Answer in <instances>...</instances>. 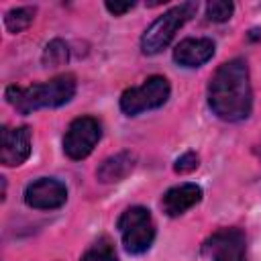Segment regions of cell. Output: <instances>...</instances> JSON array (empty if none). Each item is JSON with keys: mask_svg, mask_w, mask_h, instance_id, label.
I'll return each instance as SVG.
<instances>
[{"mask_svg": "<svg viewBox=\"0 0 261 261\" xmlns=\"http://www.w3.org/2000/svg\"><path fill=\"white\" fill-rule=\"evenodd\" d=\"M67 59H69V47L61 39L49 41L43 49V55H41V63L45 67H59L63 63H67Z\"/></svg>", "mask_w": 261, "mask_h": 261, "instance_id": "14", "label": "cell"}, {"mask_svg": "<svg viewBox=\"0 0 261 261\" xmlns=\"http://www.w3.org/2000/svg\"><path fill=\"white\" fill-rule=\"evenodd\" d=\"M202 196H204V192L198 184H192V181L177 184L163 194L161 208L167 216L175 218V216H181L184 212H188L190 208H194L196 204H200Z\"/></svg>", "mask_w": 261, "mask_h": 261, "instance_id": "11", "label": "cell"}, {"mask_svg": "<svg viewBox=\"0 0 261 261\" xmlns=\"http://www.w3.org/2000/svg\"><path fill=\"white\" fill-rule=\"evenodd\" d=\"M75 96V77L61 73L49 82L33 86H8L4 92L6 102L20 114H31L39 108H59Z\"/></svg>", "mask_w": 261, "mask_h": 261, "instance_id": "2", "label": "cell"}, {"mask_svg": "<svg viewBox=\"0 0 261 261\" xmlns=\"http://www.w3.org/2000/svg\"><path fill=\"white\" fill-rule=\"evenodd\" d=\"M116 228L120 232V239H122L126 253H130V255L147 253L151 249V245L155 241V232H157L153 216H151L149 208H145V206L126 208L118 216Z\"/></svg>", "mask_w": 261, "mask_h": 261, "instance_id": "4", "label": "cell"}, {"mask_svg": "<svg viewBox=\"0 0 261 261\" xmlns=\"http://www.w3.org/2000/svg\"><path fill=\"white\" fill-rule=\"evenodd\" d=\"M31 155L29 126H2L0 133V163L4 167H18Z\"/></svg>", "mask_w": 261, "mask_h": 261, "instance_id": "9", "label": "cell"}, {"mask_svg": "<svg viewBox=\"0 0 261 261\" xmlns=\"http://www.w3.org/2000/svg\"><path fill=\"white\" fill-rule=\"evenodd\" d=\"M171 94V86L163 75H149L141 86L126 88L120 96V110L126 116H137L147 110L161 108Z\"/></svg>", "mask_w": 261, "mask_h": 261, "instance_id": "5", "label": "cell"}, {"mask_svg": "<svg viewBox=\"0 0 261 261\" xmlns=\"http://www.w3.org/2000/svg\"><path fill=\"white\" fill-rule=\"evenodd\" d=\"M214 41L208 37H190L175 45L173 61L181 67H200L214 57Z\"/></svg>", "mask_w": 261, "mask_h": 261, "instance_id": "10", "label": "cell"}, {"mask_svg": "<svg viewBox=\"0 0 261 261\" xmlns=\"http://www.w3.org/2000/svg\"><path fill=\"white\" fill-rule=\"evenodd\" d=\"M80 261H118V257H116L114 247H112L106 239H102V241H98L96 245H92V247L80 257Z\"/></svg>", "mask_w": 261, "mask_h": 261, "instance_id": "15", "label": "cell"}, {"mask_svg": "<svg viewBox=\"0 0 261 261\" xmlns=\"http://www.w3.org/2000/svg\"><path fill=\"white\" fill-rule=\"evenodd\" d=\"M208 106L212 114L226 122L245 120L253 110V90L249 65L234 57L224 61L208 82Z\"/></svg>", "mask_w": 261, "mask_h": 261, "instance_id": "1", "label": "cell"}, {"mask_svg": "<svg viewBox=\"0 0 261 261\" xmlns=\"http://www.w3.org/2000/svg\"><path fill=\"white\" fill-rule=\"evenodd\" d=\"M102 139V124L94 116H77L69 122L63 135V153L73 159H86Z\"/></svg>", "mask_w": 261, "mask_h": 261, "instance_id": "6", "label": "cell"}, {"mask_svg": "<svg viewBox=\"0 0 261 261\" xmlns=\"http://www.w3.org/2000/svg\"><path fill=\"white\" fill-rule=\"evenodd\" d=\"M202 255L212 261H247V239L241 228H220L212 232L204 245Z\"/></svg>", "mask_w": 261, "mask_h": 261, "instance_id": "7", "label": "cell"}, {"mask_svg": "<svg viewBox=\"0 0 261 261\" xmlns=\"http://www.w3.org/2000/svg\"><path fill=\"white\" fill-rule=\"evenodd\" d=\"M234 12V4L228 0H212L206 4V18L210 22H226Z\"/></svg>", "mask_w": 261, "mask_h": 261, "instance_id": "16", "label": "cell"}, {"mask_svg": "<svg viewBox=\"0 0 261 261\" xmlns=\"http://www.w3.org/2000/svg\"><path fill=\"white\" fill-rule=\"evenodd\" d=\"M198 12V2H181L167 12H163L159 18H155L149 29L141 37V51L145 55H157L161 53L175 37V33Z\"/></svg>", "mask_w": 261, "mask_h": 261, "instance_id": "3", "label": "cell"}, {"mask_svg": "<svg viewBox=\"0 0 261 261\" xmlns=\"http://www.w3.org/2000/svg\"><path fill=\"white\" fill-rule=\"evenodd\" d=\"M137 165V157L130 151H118L110 157H106L98 169H96V177L102 184H116L122 181L124 177H128V173L135 169Z\"/></svg>", "mask_w": 261, "mask_h": 261, "instance_id": "12", "label": "cell"}, {"mask_svg": "<svg viewBox=\"0 0 261 261\" xmlns=\"http://www.w3.org/2000/svg\"><path fill=\"white\" fill-rule=\"evenodd\" d=\"M200 165V157L194 153V151H186L184 155H179L173 163V171L175 173H190L194 169H198Z\"/></svg>", "mask_w": 261, "mask_h": 261, "instance_id": "17", "label": "cell"}, {"mask_svg": "<svg viewBox=\"0 0 261 261\" xmlns=\"http://www.w3.org/2000/svg\"><path fill=\"white\" fill-rule=\"evenodd\" d=\"M35 14H37V8L35 6H16V8H10L6 14H4V24L10 33H22L24 29H29L35 20Z\"/></svg>", "mask_w": 261, "mask_h": 261, "instance_id": "13", "label": "cell"}, {"mask_svg": "<svg viewBox=\"0 0 261 261\" xmlns=\"http://www.w3.org/2000/svg\"><path fill=\"white\" fill-rule=\"evenodd\" d=\"M67 202V188L55 177H39L24 188V204L33 210H57Z\"/></svg>", "mask_w": 261, "mask_h": 261, "instance_id": "8", "label": "cell"}, {"mask_svg": "<svg viewBox=\"0 0 261 261\" xmlns=\"http://www.w3.org/2000/svg\"><path fill=\"white\" fill-rule=\"evenodd\" d=\"M104 6H106V10H108L110 14L122 16L124 12H128L130 8H135V2H106Z\"/></svg>", "mask_w": 261, "mask_h": 261, "instance_id": "18", "label": "cell"}, {"mask_svg": "<svg viewBox=\"0 0 261 261\" xmlns=\"http://www.w3.org/2000/svg\"><path fill=\"white\" fill-rule=\"evenodd\" d=\"M261 37V31L259 29H253L251 33H249V39H259Z\"/></svg>", "mask_w": 261, "mask_h": 261, "instance_id": "19", "label": "cell"}]
</instances>
